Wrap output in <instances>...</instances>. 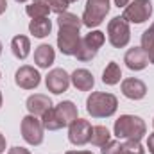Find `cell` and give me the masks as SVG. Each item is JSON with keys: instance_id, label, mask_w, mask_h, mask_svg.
<instances>
[{"instance_id": "obj_1", "label": "cell", "mask_w": 154, "mask_h": 154, "mask_svg": "<svg viewBox=\"0 0 154 154\" xmlns=\"http://www.w3.org/2000/svg\"><path fill=\"white\" fill-rule=\"evenodd\" d=\"M118 99L113 93L106 91H91V95L86 99V111L93 118H109L116 113Z\"/></svg>"}, {"instance_id": "obj_2", "label": "cell", "mask_w": 154, "mask_h": 154, "mask_svg": "<svg viewBox=\"0 0 154 154\" xmlns=\"http://www.w3.org/2000/svg\"><path fill=\"white\" fill-rule=\"evenodd\" d=\"M115 136L118 140H142L147 134L145 120L136 115H120L113 125Z\"/></svg>"}, {"instance_id": "obj_3", "label": "cell", "mask_w": 154, "mask_h": 154, "mask_svg": "<svg viewBox=\"0 0 154 154\" xmlns=\"http://www.w3.org/2000/svg\"><path fill=\"white\" fill-rule=\"evenodd\" d=\"M104 43H106L104 32H100V31H90L84 38L81 39V45H79V50H77L75 57L81 63L91 61V59L99 54V48H100Z\"/></svg>"}, {"instance_id": "obj_4", "label": "cell", "mask_w": 154, "mask_h": 154, "mask_svg": "<svg viewBox=\"0 0 154 154\" xmlns=\"http://www.w3.org/2000/svg\"><path fill=\"white\" fill-rule=\"evenodd\" d=\"M109 13V0H88L82 13V25L88 29L99 27Z\"/></svg>"}, {"instance_id": "obj_5", "label": "cell", "mask_w": 154, "mask_h": 154, "mask_svg": "<svg viewBox=\"0 0 154 154\" xmlns=\"http://www.w3.org/2000/svg\"><path fill=\"white\" fill-rule=\"evenodd\" d=\"M108 39H109L111 47H115V48H124L129 45L131 27L122 16H115L108 22Z\"/></svg>"}, {"instance_id": "obj_6", "label": "cell", "mask_w": 154, "mask_h": 154, "mask_svg": "<svg viewBox=\"0 0 154 154\" xmlns=\"http://www.w3.org/2000/svg\"><path fill=\"white\" fill-rule=\"evenodd\" d=\"M152 16V2L151 0H131L127 7H124L122 18L127 23H143Z\"/></svg>"}, {"instance_id": "obj_7", "label": "cell", "mask_w": 154, "mask_h": 154, "mask_svg": "<svg viewBox=\"0 0 154 154\" xmlns=\"http://www.w3.org/2000/svg\"><path fill=\"white\" fill-rule=\"evenodd\" d=\"M20 131H22V138L29 143V145H41L43 143V133H45V127L41 124V118L34 115H27L22 118V125H20Z\"/></svg>"}, {"instance_id": "obj_8", "label": "cell", "mask_w": 154, "mask_h": 154, "mask_svg": "<svg viewBox=\"0 0 154 154\" xmlns=\"http://www.w3.org/2000/svg\"><path fill=\"white\" fill-rule=\"evenodd\" d=\"M81 32L72 27H59L57 32V48L63 56H75L81 45Z\"/></svg>"}, {"instance_id": "obj_9", "label": "cell", "mask_w": 154, "mask_h": 154, "mask_svg": "<svg viewBox=\"0 0 154 154\" xmlns=\"http://www.w3.org/2000/svg\"><path fill=\"white\" fill-rule=\"evenodd\" d=\"M91 129L93 127H91V124L88 120H84V118L74 120L68 125V140H70V143L77 145V147L86 145L90 142V138H91Z\"/></svg>"}, {"instance_id": "obj_10", "label": "cell", "mask_w": 154, "mask_h": 154, "mask_svg": "<svg viewBox=\"0 0 154 154\" xmlns=\"http://www.w3.org/2000/svg\"><path fill=\"white\" fill-rule=\"evenodd\" d=\"M14 82H16V86L22 88V90H36L39 86V82H41V75H39V72L34 66L23 65V66H20V68L16 70V74H14Z\"/></svg>"}, {"instance_id": "obj_11", "label": "cell", "mask_w": 154, "mask_h": 154, "mask_svg": "<svg viewBox=\"0 0 154 154\" xmlns=\"http://www.w3.org/2000/svg\"><path fill=\"white\" fill-rule=\"evenodd\" d=\"M45 86L54 95H61L70 86V75L63 68H54V70H50L47 74V77H45Z\"/></svg>"}, {"instance_id": "obj_12", "label": "cell", "mask_w": 154, "mask_h": 154, "mask_svg": "<svg viewBox=\"0 0 154 154\" xmlns=\"http://www.w3.org/2000/svg\"><path fill=\"white\" fill-rule=\"evenodd\" d=\"M124 97H127L129 100H142L147 95V86L143 81L136 79V77H127L122 81L120 84Z\"/></svg>"}, {"instance_id": "obj_13", "label": "cell", "mask_w": 154, "mask_h": 154, "mask_svg": "<svg viewBox=\"0 0 154 154\" xmlns=\"http://www.w3.org/2000/svg\"><path fill=\"white\" fill-rule=\"evenodd\" d=\"M124 63L129 70L133 72H140V70H145L147 65H149V57L145 54V50L142 47H133L125 52L124 56Z\"/></svg>"}, {"instance_id": "obj_14", "label": "cell", "mask_w": 154, "mask_h": 154, "mask_svg": "<svg viewBox=\"0 0 154 154\" xmlns=\"http://www.w3.org/2000/svg\"><path fill=\"white\" fill-rule=\"evenodd\" d=\"M27 106V111L29 115H34V116H43L50 108H52V100L48 95H43V93H34L27 99L25 102Z\"/></svg>"}, {"instance_id": "obj_15", "label": "cell", "mask_w": 154, "mask_h": 154, "mask_svg": "<svg viewBox=\"0 0 154 154\" xmlns=\"http://www.w3.org/2000/svg\"><path fill=\"white\" fill-rule=\"evenodd\" d=\"M54 111H56V116H57V120L61 122V125H63V127L70 125L74 120L79 118L77 106L72 102V100H63V102H59V104L54 108Z\"/></svg>"}, {"instance_id": "obj_16", "label": "cell", "mask_w": 154, "mask_h": 154, "mask_svg": "<svg viewBox=\"0 0 154 154\" xmlns=\"http://www.w3.org/2000/svg\"><path fill=\"white\" fill-rule=\"evenodd\" d=\"M70 82L75 86V90L79 91H91L95 86V79L93 74L86 68H77L74 70V74L70 75Z\"/></svg>"}, {"instance_id": "obj_17", "label": "cell", "mask_w": 154, "mask_h": 154, "mask_svg": "<svg viewBox=\"0 0 154 154\" xmlns=\"http://www.w3.org/2000/svg\"><path fill=\"white\" fill-rule=\"evenodd\" d=\"M54 59H56V52H54V48L48 43H41L39 47H36V50H34V63L39 68L52 66Z\"/></svg>"}, {"instance_id": "obj_18", "label": "cell", "mask_w": 154, "mask_h": 154, "mask_svg": "<svg viewBox=\"0 0 154 154\" xmlns=\"http://www.w3.org/2000/svg\"><path fill=\"white\" fill-rule=\"evenodd\" d=\"M11 52L16 59H27L31 54V39L23 34H18L11 39Z\"/></svg>"}, {"instance_id": "obj_19", "label": "cell", "mask_w": 154, "mask_h": 154, "mask_svg": "<svg viewBox=\"0 0 154 154\" xmlns=\"http://www.w3.org/2000/svg\"><path fill=\"white\" fill-rule=\"evenodd\" d=\"M52 31V22L47 18H36V20H31L29 23V32L34 36V38H47Z\"/></svg>"}, {"instance_id": "obj_20", "label": "cell", "mask_w": 154, "mask_h": 154, "mask_svg": "<svg viewBox=\"0 0 154 154\" xmlns=\"http://www.w3.org/2000/svg\"><path fill=\"white\" fill-rule=\"evenodd\" d=\"M120 79H122V68H120V65L115 63V61H109L106 65L104 72H102V82L108 84V86H115V84L120 82Z\"/></svg>"}, {"instance_id": "obj_21", "label": "cell", "mask_w": 154, "mask_h": 154, "mask_svg": "<svg viewBox=\"0 0 154 154\" xmlns=\"http://www.w3.org/2000/svg\"><path fill=\"white\" fill-rule=\"evenodd\" d=\"M109 140H111V134H109V131H108L106 125H95V127L91 129V138H90L91 145H95V147H104Z\"/></svg>"}, {"instance_id": "obj_22", "label": "cell", "mask_w": 154, "mask_h": 154, "mask_svg": "<svg viewBox=\"0 0 154 154\" xmlns=\"http://www.w3.org/2000/svg\"><path fill=\"white\" fill-rule=\"evenodd\" d=\"M57 25L59 27H72V29H81V25H82V20L74 14V13H68V11H65V13H61V14H57Z\"/></svg>"}, {"instance_id": "obj_23", "label": "cell", "mask_w": 154, "mask_h": 154, "mask_svg": "<svg viewBox=\"0 0 154 154\" xmlns=\"http://www.w3.org/2000/svg\"><path fill=\"white\" fill-rule=\"evenodd\" d=\"M41 124H43V127H45L47 131H59V129H63L61 122H59V120H57V116H56L54 106H52L45 115L41 116Z\"/></svg>"}, {"instance_id": "obj_24", "label": "cell", "mask_w": 154, "mask_h": 154, "mask_svg": "<svg viewBox=\"0 0 154 154\" xmlns=\"http://www.w3.org/2000/svg\"><path fill=\"white\" fill-rule=\"evenodd\" d=\"M25 13H27V16H31L32 20H36V18H47V16H48V13H50V7H48L47 4L32 2L31 5H27V7H25Z\"/></svg>"}, {"instance_id": "obj_25", "label": "cell", "mask_w": 154, "mask_h": 154, "mask_svg": "<svg viewBox=\"0 0 154 154\" xmlns=\"http://www.w3.org/2000/svg\"><path fill=\"white\" fill-rule=\"evenodd\" d=\"M122 152L124 154H145V149L140 143V140H125L122 143Z\"/></svg>"}, {"instance_id": "obj_26", "label": "cell", "mask_w": 154, "mask_h": 154, "mask_svg": "<svg viewBox=\"0 0 154 154\" xmlns=\"http://www.w3.org/2000/svg\"><path fill=\"white\" fill-rule=\"evenodd\" d=\"M120 152H122V143L118 140H109L100 149V154H120Z\"/></svg>"}, {"instance_id": "obj_27", "label": "cell", "mask_w": 154, "mask_h": 154, "mask_svg": "<svg viewBox=\"0 0 154 154\" xmlns=\"http://www.w3.org/2000/svg\"><path fill=\"white\" fill-rule=\"evenodd\" d=\"M68 5H70V2H68V0H50V2H48L50 11H54L56 14L65 13V11L68 9Z\"/></svg>"}, {"instance_id": "obj_28", "label": "cell", "mask_w": 154, "mask_h": 154, "mask_svg": "<svg viewBox=\"0 0 154 154\" xmlns=\"http://www.w3.org/2000/svg\"><path fill=\"white\" fill-rule=\"evenodd\" d=\"M152 43H154V23L147 31H143V34H142V48H145Z\"/></svg>"}, {"instance_id": "obj_29", "label": "cell", "mask_w": 154, "mask_h": 154, "mask_svg": "<svg viewBox=\"0 0 154 154\" xmlns=\"http://www.w3.org/2000/svg\"><path fill=\"white\" fill-rule=\"evenodd\" d=\"M143 50H145V54H147V57H149V63L154 65V43L152 45H149V47H145Z\"/></svg>"}, {"instance_id": "obj_30", "label": "cell", "mask_w": 154, "mask_h": 154, "mask_svg": "<svg viewBox=\"0 0 154 154\" xmlns=\"http://www.w3.org/2000/svg\"><path fill=\"white\" fill-rule=\"evenodd\" d=\"M7 154H31V151L25 147H11Z\"/></svg>"}, {"instance_id": "obj_31", "label": "cell", "mask_w": 154, "mask_h": 154, "mask_svg": "<svg viewBox=\"0 0 154 154\" xmlns=\"http://www.w3.org/2000/svg\"><path fill=\"white\" fill-rule=\"evenodd\" d=\"M147 149H149V154H154V133L149 134L147 138Z\"/></svg>"}, {"instance_id": "obj_32", "label": "cell", "mask_w": 154, "mask_h": 154, "mask_svg": "<svg viewBox=\"0 0 154 154\" xmlns=\"http://www.w3.org/2000/svg\"><path fill=\"white\" fill-rule=\"evenodd\" d=\"M129 4H131V0H115V5L118 7V9H120V7L124 9V7H127Z\"/></svg>"}, {"instance_id": "obj_33", "label": "cell", "mask_w": 154, "mask_h": 154, "mask_svg": "<svg viewBox=\"0 0 154 154\" xmlns=\"http://www.w3.org/2000/svg\"><path fill=\"white\" fill-rule=\"evenodd\" d=\"M4 151H5V136L0 133V154L4 152Z\"/></svg>"}, {"instance_id": "obj_34", "label": "cell", "mask_w": 154, "mask_h": 154, "mask_svg": "<svg viewBox=\"0 0 154 154\" xmlns=\"http://www.w3.org/2000/svg\"><path fill=\"white\" fill-rule=\"evenodd\" d=\"M7 9V0H0V14H4Z\"/></svg>"}, {"instance_id": "obj_35", "label": "cell", "mask_w": 154, "mask_h": 154, "mask_svg": "<svg viewBox=\"0 0 154 154\" xmlns=\"http://www.w3.org/2000/svg\"><path fill=\"white\" fill-rule=\"evenodd\" d=\"M65 154H93L91 151H66Z\"/></svg>"}, {"instance_id": "obj_36", "label": "cell", "mask_w": 154, "mask_h": 154, "mask_svg": "<svg viewBox=\"0 0 154 154\" xmlns=\"http://www.w3.org/2000/svg\"><path fill=\"white\" fill-rule=\"evenodd\" d=\"M32 2H38V4H47V5H48V2H50V0H32Z\"/></svg>"}, {"instance_id": "obj_37", "label": "cell", "mask_w": 154, "mask_h": 154, "mask_svg": "<svg viewBox=\"0 0 154 154\" xmlns=\"http://www.w3.org/2000/svg\"><path fill=\"white\" fill-rule=\"evenodd\" d=\"M2 102H4V97H2V91H0V108H2Z\"/></svg>"}, {"instance_id": "obj_38", "label": "cell", "mask_w": 154, "mask_h": 154, "mask_svg": "<svg viewBox=\"0 0 154 154\" xmlns=\"http://www.w3.org/2000/svg\"><path fill=\"white\" fill-rule=\"evenodd\" d=\"M16 2H18V4H25L27 0H16Z\"/></svg>"}, {"instance_id": "obj_39", "label": "cell", "mask_w": 154, "mask_h": 154, "mask_svg": "<svg viewBox=\"0 0 154 154\" xmlns=\"http://www.w3.org/2000/svg\"><path fill=\"white\" fill-rule=\"evenodd\" d=\"M0 56H2V41H0Z\"/></svg>"}, {"instance_id": "obj_40", "label": "cell", "mask_w": 154, "mask_h": 154, "mask_svg": "<svg viewBox=\"0 0 154 154\" xmlns=\"http://www.w3.org/2000/svg\"><path fill=\"white\" fill-rule=\"evenodd\" d=\"M68 2H70V4H72V2H77V0H68Z\"/></svg>"}, {"instance_id": "obj_41", "label": "cell", "mask_w": 154, "mask_h": 154, "mask_svg": "<svg viewBox=\"0 0 154 154\" xmlns=\"http://www.w3.org/2000/svg\"><path fill=\"white\" fill-rule=\"evenodd\" d=\"M152 127H154V118H152Z\"/></svg>"}, {"instance_id": "obj_42", "label": "cell", "mask_w": 154, "mask_h": 154, "mask_svg": "<svg viewBox=\"0 0 154 154\" xmlns=\"http://www.w3.org/2000/svg\"><path fill=\"white\" fill-rule=\"evenodd\" d=\"M120 154H124V152H120Z\"/></svg>"}, {"instance_id": "obj_43", "label": "cell", "mask_w": 154, "mask_h": 154, "mask_svg": "<svg viewBox=\"0 0 154 154\" xmlns=\"http://www.w3.org/2000/svg\"><path fill=\"white\" fill-rule=\"evenodd\" d=\"M0 77H2V75H0Z\"/></svg>"}]
</instances>
